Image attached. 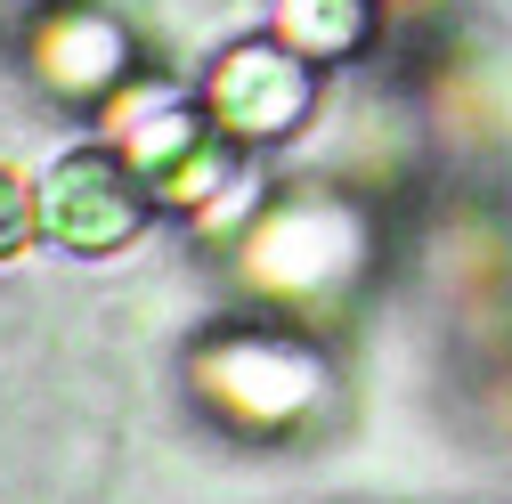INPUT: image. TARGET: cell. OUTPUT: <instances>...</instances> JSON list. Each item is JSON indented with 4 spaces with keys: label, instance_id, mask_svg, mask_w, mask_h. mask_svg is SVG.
<instances>
[{
    "label": "cell",
    "instance_id": "6da1fadb",
    "mask_svg": "<svg viewBox=\"0 0 512 504\" xmlns=\"http://www.w3.org/2000/svg\"><path fill=\"white\" fill-rule=\"evenodd\" d=\"M33 196H41V236L49 244H66V252H114V244H131L147 228L155 187H147V171L131 155L74 147V155H57L33 179Z\"/></svg>",
    "mask_w": 512,
    "mask_h": 504
},
{
    "label": "cell",
    "instance_id": "7a4b0ae2",
    "mask_svg": "<svg viewBox=\"0 0 512 504\" xmlns=\"http://www.w3.org/2000/svg\"><path fill=\"white\" fill-rule=\"evenodd\" d=\"M204 106H212V122L228 139H277L309 106V57L285 49V41H244V49L220 57Z\"/></svg>",
    "mask_w": 512,
    "mask_h": 504
},
{
    "label": "cell",
    "instance_id": "3957f363",
    "mask_svg": "<svg viewBox=\"0 0 512 504\" xmlns=\"http://www.w3.org/2000/svg\"><path fill=\"white\" fill-rule=\"evenodd\" d=\"M358 261V220L342 204H293L261 236H244V277L269 293H317Z\"/></svg>",
    "mask_w": 512,
    "mask_h": 504
},
{
    "label": "cell",
    "instance_id": "277c9868",
    "mask_svg": "<svg viewBox=\"0 0 512 504\" xmlns=\"http://www.w3.org/2000/svg\"><path fill=\"white\" fill-rule=\"evenodd\" d=\"M196 374H204V391H212L220 407H236L244 423H293V415L317 399V383H326V366H317V358H301V350H285V342H269V334L204 350Z\"/></svg>",
    "mask_w": 512,
    "mask_h": 504
},
{
    "label": "cell",
    "instance_id": "5b68a950",
    "mask_svg": "<svg viewBox=\"0 0 512 504\" xmlns=\"http://www.w3.org/2000/svg\"><path fill=\"white\" fill-rule=\"evenodd\" d=\"M131 74V41L98 9H57V25H41V82L66 98H98Z\"/></svg>",
    "mask_w": 512,
    "mask_h": 504
},
{
    "label": "cell",
    "instance_id": "8992f818",
    "mask_svg": "<svg viewBox=\"0 0 512 504\" xmlns=\"http://www.w3.org/2000/svg\"><path fill=\"white\" fill-rule=\"evenodd\" d=\"M277 33L301 57H350L366 33V0H277Z\"/></svg>",
    "mask_w": 512,
    "mask_h": 504
},
{
    "label": "cell",
    "instance_id": "52a82bcc",
    "mask_svg": "<svg viewBox=\"0 0 512 504\" xmlns=\"http://www.w3.org/2000/svg\"><path fill=\"white\" fill-rule=\"evenodd\" d=\"M33 236H41V196L17 163H0V261H17Z\"/></svg>",
    "mask_w": 512,
    "mask_h": 504
}]
</instances>
